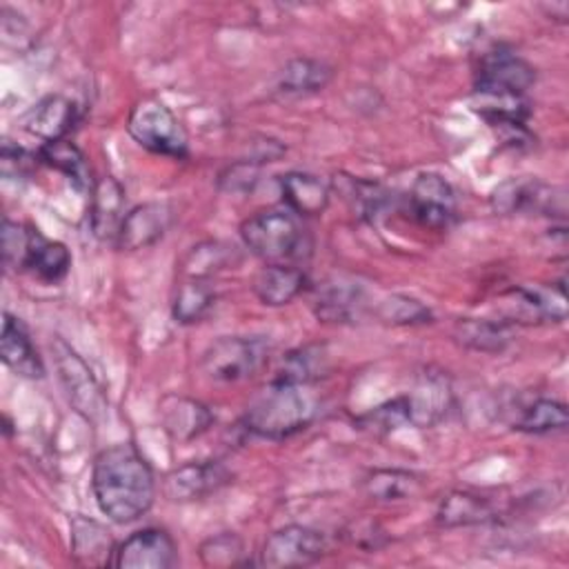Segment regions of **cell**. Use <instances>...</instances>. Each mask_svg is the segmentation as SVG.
<instances>
[{"instance_id":"cell-1","label":"cell","mask_w":569,"mask_h":569,"mask_svg":"<svg viewBox=\"0 0 569 569\" xmlns=\"http://www.w3.org/2000/svg\"><path fill=\"white\" fill-rule=\"evenodd\" d=\"M91 491L98 509L109 520L127 525L151 509L156 478L142 453L131 442H120L96 456Z\"/></svg>"},{"instance_id":"cell-2","label":"cell","mask_w":569,"mask_h":569,"mask_svg":"<svg viewBox=\"0 0 569 569\" xmlns=\"http://www.w3.org/2000/svg\"><path fill=\"white\" fill-rule=\"evenodd\" d=\"M320 413L309 382L273 376L244 411V429L258 438L284 440L307 429Z\"/></svg>"},{"instance_id":"cell-3","label":"cell","mask_w":569,"mask_h":569,"mask_svg":"<svg viewBox=\"0 0 569 569\" xmlns=\"http://www.w3.org/2000/svg\"><path fill=\"white\" fill-rule=\"evenodd\" d=\"M244 247L267 264L302 260L311 251L309 233L302 218L287 207L262 209L240 224Z\"/></svg>"},{"instance_id":"cell-4","label":"cell","mask_w":569,"mask_h":569,"mask_svg":"<svg viewBox=\"0 0 569 569\" xmlns=\"http://www.w3.org/2000/svg\"><path fill=\"white\" fill-rule=\"evenodd\" d=\"M129 136L151 153L184 158L187 133L176 113L156 98H142L131 107L127 120Z\"/></svg>"},{"instance_id":"cell-5","label":"cell","mask_w":569,"mask_h":569,"mask_svg":"<svg viewBox=\"0 0 569 569\" xmlns=\"http://www.w3.org/2000/svg\"><path fill=\"white\" fill-rule=\"evenodd\" d=\"M269 345L256 336H220L202 353L200 367L216 382L251 378L267 360Z\"/></svg>"},{"instance_id":"cell-6","label":"cell","mask_w":569,"mask_h":569,"mask_svg":"<svg viewBox=\"0 0 569 569\" xmlns=\"http://www.w3.org/2000/svg\"><path fill=\"white\" fill-rule=\"evenodd\" d=\"M51 353H53L60 385H62L71 407L84 420L98 422L104 416L107 398H104V391H102L100 382L96 380L93 371L89 369V365L60 338L51 340Z\"/></svg>"},{"instance_id":"cell-7","label":"cell","mask_w":569,"mask_h":569,"mask_svg":"<svg viewBox=\"0 0 569 569\" xmlns=\"http://www.w3.org/2000/svg\"><path fill=\"white\" fill-rule=\"evenodd\" d=\"M533 67L507 47H496L487 51L476 71V96H498V98H525L527 89L533 84Z\"/></svg>"},{"instance_id":"cell-8","label":"cell","mask_w":569,"mask_h":569,"mask_svg":"<svg viewBox=\"0 0 569 569\" xmlns=\"http://www.w3.org/2000/svg\"><path fill=\"white\" fill-rule=\"evenodd\" d=\"M327 536L307 525H287L267 536L258 562L262 567H305L327 553Z\"/></svg>"},{"instance_id":"cell-9","label":"cell","mask_w":569,"mask_h":569,"mask_svg":"<svg viewBox=\"0 0 569 569\" xmlns=\"http://www.w3.org/2000/svg\"><path fill=\"white\" fill-rule=\"evenodd\" d=\"M409 211L427 229H447L458 213V198L451 182L433 171L416 176L409 189Z\"/></svg>"},{"instance_id":"cell-10","label":"cell","mask_w":569,"mask_h":569,"mask_svg":"<svg viewBox=\"0 0 569 569\" xmlns=\"http://www.w3.org/2000/svg\"><path fill=\"white\" fill-rule=\"evenodd\" d=\"M491 207L498 213H565L562 191L536 178H509L491 193Z\"/></svg>"},{"instance_id":"cell-11","label":"cell","mask_w":569,"mask_h":569,"mask_svg":"<svg viewBox=\"0 0 569 569\" xmlns=\"http://www.w3.org/2000/svg\"><path fill=\"white\" fill-rule=\"evenodd\" d=\"M178 562V547L169 531L144 527L133 531L116 547L113 567L118 569H169Z\"/></svg>"},{"instance_id":"cell-12","label":"cell","mask_w":569,"mask_h":569,"mask_svg":"<svg viewBox=\"0 0 569 569\" xmlns=\"http://www.w3.org/2000/svg\"><path fill=\"white\" fill-rule=\"evenodd\" d=\"M565 282L551 284L549 289H529L516 287L502 296V313L505 322H562L565 320Z\"/></svg>"},{"instance_id":"cell-13","label":"cell","mask_w":569,"mask_h":569,"mask_svg":"<svg viewBox=\"0 0 569 569\" xmlns=\"http://www.w3.org/2000/svg\"><path fill=\"white\" fill-rule=\"evenodd\" d=\"M231 480L229 469L218 460H193L164 476L162 491L171 502L202 500Z\"/></svg>"},{"instance_id":"cell-14","label":"cell","mask_w":569,"mask_h":569,"mask_svg":"<svg viewBox=\"0 0 569 569\" xmlns=\"http://www.w3.org/2000/svg\"><path fill=\"white\" fill-rule=\"evenodd\" d=\"M173 222V209L167 202H142L127 211L116 247L122 251H138L156 244Z\"/></svg>"},{"instance_id":"cell-15","label":"cell","mask_w":569,"mask_h":569,"mask_svg":"<svg viewBox=\"0 0 569 569\" xmlns=\"http://www.w3.org/2000/svg\"><path fill=\"white\" fill-rule=\"evenodd\" d=\"M71 531V558L78 567H107L113 565L116 542L111 531L87 516H73L69 522Z\"/></svg>"},{"instance_id":"cell-16","label":"cell","mask_w":569,"mask_h":569,"mask_svg":"<svg viewBox=\"0 0 569 569\" xmlns=\"http://www.w3.org/2000/svg\"><path fill=\"white\" fill-rule=\"evenodd\" d=\"M124 189L113 176H102L91 184L89 224L96 238L116 242L120 224L127 216Z\"/></svg>"},{"instance_id":"cell-17","label":"cell","mask_w":569,"mask_h":569,"mask_svg":"<svg viewBox=\"0 0 569 569\" xmlns=\"http://www.w3.org/2000/svg\"><path fill=\"white\" fill-rule=\"evenodd\" d=\"M76 120H78L76 102L60 93H53V96H44L29 109L24 118V129L31 136L40 138L44 144V142L64 140L67 133L73 129Z\"/></svg>"},{"instance_id":"cell-18","label":"cell","mask_w":569,"mask_h":569,"mask_svg":"<svg viewBox=\"0 0 569 569\" xmlns=\"http://www.w3.org/2000/svg\"><path fill=\"white\" fill-rule=\"evenodd\" d=\"M278 184L284 207L300 218L320 216L331 198L329 182L309 171H289L280 176Z\"/></svg>"},{"instance_id":"cell-19","label":"cell","mask_w":569,"mask_h":569,"mask_svg":"<svg viewBox=\"0 0 569 569\" xmlns=\"http://www.w3.org/2000/svg\"><path fill=\"white\" fill-rule=\"evenodd\" d=\"M0 356L2 362L22 378H42L44 376V365L31 342V336L24 327V322L9 311H4L2 320V336H0Z\"/></svg>"},{"instance_id":"cell-20","label":"cell","mask_w":569,"mask_h":569,"mask_svg":"<svg viewBox=\"0 0 569 569\" xmlns=\"http://www.w3.org/2000/svg\"><path fill=\"white\" fill-rule=\"evenodd\" d=\"M160 413H162L164 431L178 442H189L198 438L213 422V413L209 411L207 405L184 396L164 398Z\"/></svg>"},{"instance_id":"cell-21","label":"cell","mask_w":569,"mask_h":569,"mask_svg":"<svg viewBox=\"0 0 569 569\" xmlns=\"http://www.w3.org/2000/svg\"><path fill=\"white\" fill-rule=\"evenodd\" d=\"M307 284V276L300 267L276 262L264 264L253 278V293L267 307H282L289 305L293 298L302 293Z\"/></svg>"},{"instance_id":"cell-22","label":"cell","mask_w":569,"mask_h":569,"mask_svg":"<svg viewBox=\"0 0 569 569\" xmlns=\"http://www.w3.org/2000/svg\"><path fill=\"white\" fill-rule=\"evenodd\" d=\"M362 287L349 280H327L316 289L313 313L325 322H353L362 309Z\"/></svg>"},{"instance_id":"cell-23","label":"cell","mask_w":569,"mask_h":569,"mask_svg":"<svg viewBox=\"0 0 569 569\" xmlns=\"http://www.w3.org/2000/svg\"><path fill=\"white\" fill-rule=\"evenodd\" d=\"M413 427H431L445 418L451 405V389L442 376L425 373L418 387L407 393Z\"/></svg>"},{"instance_id":"cell-24","label":"cell","mask_w":569,"mask_h":569,"mask_svg":"<svg viewBox=\"0 0 569 569\" xmlns=\"http://www.w3.org/2000/svg\"><path fill=\"white\" fill-rule=\"evenodd\" d=\"M496 518L493 505L471 491H449L436 511V522L440 527L453 529V527H473L485 525Z\"/></svg>"},{"instance_id":"cell-25","label":"cell","mask_w":569,"mask_h":569,"mask_svg":"<svg viewBox=\"0 0 569 569\" xmlns=\"http://www.w3.org/2000/svg\"><path fill=\"white\" fill-rule=\"evenodd\" d=\"M453 336L462 347L480 353H500L513 340L509 322L489 318H460L453 327Z\"/></svg>"},{"instance_id":"cell-26","label":"cell","mask_w":569,"mask_h":569,"mask_svg":"<svg viewBox=\"0 0 569 569\" xmlns=\"http://www.w3.org/2000/svg\"><path fill=\"white\" fill-rule=\"evenodd\" d=\"M333 76V69L316 58H293L278 73V89L284 96H307L322 91Z\"/></svg>"},{"instance_id":"cell-27","label":"cell","mask_w":569,"mask_h":569,"mask_svg":"<svg viewBox=\"0 0 569 569\" xmlns=\"http://www.w3.org/2000/svg\"><path fill=\"white\" fill-rule=\"evenodd\" d=\"M69 267H71L69 249L62 242L49 240L38 229H33L24 269L36 273L44 282H58L67 276Z\"/></svg>"},{"instance_id":"cell-28","label":"cell","mask_w":569,"mask_h":569,"mask_svg":"<svg viewBox=\"0 0 569 569\" xmlns=\"http://www.w3.org/2000/svg\"><path fill=\"white\" fill-rule=\"evenodd\" d=\"M362 489L371 500L400 502L418 496L422 480L407 469H373L362 478Z\"/></svg>"},{"instance_id":"cell-29","label":"cell","mask_w":569,"mask_h":569,"mask_svg":"<svg viewBox=\"0 0 569 569\" xmlns=\"http://www.w3.org/2000/svg\"><path fill=\"white\" fill-rule=\"evenodd\" d=\"M38 160L62 176H67L78 189L91 187L93 182L89 180V167L84 160V153L71 142V140H56V142H44L38 149Z\"/></svg>"},{"instance_id":"cell-30","label":"cell","mask_w":569,"mask_h":569,"mask_svg":"<svg viewBox=\"0 0 569 569\" xmlns=\"http://www.w3.org/2000/svg\"><path fill=\"white\" fill-rule=\"evenodd\" d=\"M213 300L216 291L204 278H187L182 284H178L171 302L173 320L180 325L200 322L213 307Z\"/></svg>"},{"instance_id":"cell-31","label":"cell","mask_w":569,"mask_h":569,"mask_svg":"<svg viewBox=\"0 0 569 569\" xmlns=\"http://www.w3.org/2000/svg\"><path fill=\"white\" fill-rule=\"evenodd\" d=\"M567 422H569V413L562 402L538 398L522 409L520 418L513 422V429L531 436H542L551 431H562Z\"/></svg>"},{"instance_id":"cell-32","label":"cell","mask_w":569,"mask_h":569,"mask_svg":"<svg viewBox=\"0 0 569 569\" xmlns=\"http://www.w3.org/2000/svg\"><path fill=\"white\" fill-rule=\"evenodd\" d=\"M342 193L360 220H373L389 204V191L380 182L365 178H345Z\"/></svg>"},{"instance_id":"cell-33","label":"cell","mask_w":569,"mask_h":569,"mask_svg":"<svg viewBox=\"0 0 569 569\" xmlns=\"http://www.w3.org/2000/svg\"><path fill=\"white\" fill-rule=\"evenodd\" d=\"M327 369V351L322 345H307L296 351H291L282 367L278 369V378H287L293 382H309L313 385L316 378L322 376Z\"/></svg>"},{"instance_id":"cell-34","label":"cell","mask_w":569,"mask_h":569,"mask_svg":"<svg viewBox=\"0 0 569 569\" xmlns=\"http://www.w3.org/2000/svg\"><path fill=\"white\" fill-rule=\"evenodd\" d=\"M356 425L360 429H367L371 433H391L405 425H411V413H409V400L407 393L391 398L378 407H373L371 411L362 413Z\"/></svg>"},{"instance_id":"cell-35","label":"cell","mask_w":569,"mask_h":569,"mask_svg":"<svg viewBox=\"0 0 569 569\" xmlns=\"http://www.w3.org/2000/svg\"><path fill=\"white\" fill-rule=\"evenodd\" d=\"M198 556L204 567H233L242 562L244 542L236 531H220L200 545Z\"/></svg>"},{"instance_id":"cell-36","label":"cell","mask_w":569,"mask_h":569,"mask_svg":"<svg viewBox=\"0 0 569 569\" xmlns=\"http://www.w3.org/2000/svg\"><path fill=\"white\" fill-rule=\"evenodd\" d=\"M378 318L389 325H425L431 322V309L418 298L393 293L378 305Z\"/></svg>"},{"instance_id":"cell-37","label":"cell","mask_w":569,"mask_h":569,"mask_svg":"<svg viewBox=\"0 0 569 569\" xmlns=\"http://www.w3.org/2000/svg\"><path fill=\"white\" fill-rule=\"evenodd\" d=\"M231 258V251L227 244L209 240V242H200L196 244L187 258H184V276L187 278H209L211 273H216L218 269H222Z\"/></svg>"},{"instance_id":"cell-38","label":"cell","mask_w":569,"mask_h":569,"mask_svg":"<svg viewBox=\"0 0 569 569\" xmlns=\"http://www.w3.org/2000/svg\"><path fill=\"white\" fill-rule=\"evenodd\" d=\"M2 262L9 269H24L33 227L4 218L2 220Z\"/></svg>"},{"instance_id":"cell-39","label":"cell","mask_w":569,"mask_h":569,"mask_svg":"<svg viewBox=\"0 0 569 569\" xmlns=\"http://www.w3.org/2000/svg\"><path fill=\"white\" fill-rule=\"evenodd\" d=\"M258 182V160H240L227 167L220 178L218 187L229 193H247Z\"/></svg>"},{"instance_id":"cell-40","label":"cell","mask_w":569,"mask_h":569,"mask_svg":"<svg viewBox=\"0 0 569 569\" xmlns=\"http://www.w3.org/2000/svg\"><path fill=\"white\" fill-rule=\"evenodd\" d=\"M38 160V153H29L27 149L13 144L11 140L2 142L0 151V171L4 178H22L31 171L33 162Z\"/></svg>"},{"instance_id":"cell-41","label":"cell","mask_w":569,"mask_h":569,"mask_svg":"<svg viewBox=\"0 0 569 569\" xmlns=\"http://www.w3.org/2000/svg\"><path fill=\"white\" fill-rule=\"evenodd\" d=\"M385 531L371 522V520H365V522H358L353 527V533H351V540L353 545L362 547V549H378L382 542H385Z\"/></svg>"}]
</instances>
